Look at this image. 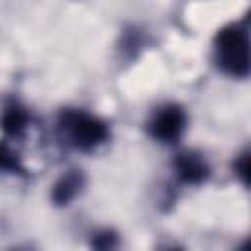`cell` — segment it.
I'll return each mask as SVG.
<instances>
[{
	"mask_svg": "<svg viewBox=\"0 0 251 251\" xmlns=\"http://www.w3.org/2000/svg\"><path fill=\"white\" fill-rule=\"evenodd\" d=\"M214 57L218 67L235 78L249 75V33L245 24H227L218 29L214 39Z\"/></svg>",
	"mask_w": 251,
	"mask_h": 251,
	"instance_id": "cell-1",
	"label": "cell"
},
{
	"mask_svg": "<svg viewBox=\"0 0 251 251\" xmlns=\"http://www.w3.org/2000/svg\"><path fill=\"white\" fill-rule=\"evenodd\" d=\"M59 129L78 151H94L110 137L108 124L84 110H65L59 116Z\"/></svg>",
	"mask_w": 251,
	"mask_h": 251,
	"instance_id": "cell-2",
	"label": "cell"
},
{
	"mask_svg": "<svg viewBox=\"0 0 251 251\" xmlns=\"http://www.w3.org/2000/svg\"><path fill=\"white\" fill-rule=\"evenodd\" d=\"M147 129L159 143H176L186 129V112L178 104H163L153 112Z\"/></svg>",
	"mask_w": 251,
	"mask_h": 251,
	"instance_id": "cell-3",
	"label": "cell"
},
{
	"mask_svg": "<svg viewBox=\"0 0 251 251\" xmlns=\"http://www.w3.org/2000/svg\"><path fill=\"white\" fill-rule=\"evenodd\" d=\"M175 173L184 184H202L210 176L206 159L194 151H182L175 159Z\"/></svg>",
	"mask_w": 251,
	"mask_h": 251,
	"instance_id": "cell-4",
	"label": "cell"
},
{
	"mask_svg": "<svg viewBox=\"0 0 251 251\" xmlns=\"http://www.w3.org/2000/svg\"><path fill=\"white\" fill-rule=\"evenodd\" d=\"M84 186V176L80 171H69L65 173L55 184H53V190H51V200L57 204V206H67L69 202H73L80 190Z\"/></svg>",
	"mask_w": 251,
	"mask_h": 251,
	"instance_id": "cell-5",
	"label": "cell"
},
{
	"mask_svg": "<svg viewBox=\"0 0 251 251\" xmlns=\"http://www.w3.org/2000/svg\"><path fill=\"white\" fill-rule=\"evenodd\" d=\"M0 127L6 135L18 137L25 127H27V114L20 104H10L4 108L2 118H0Z\"/></svg>",
	"mask_w": 251,
	"mask_h": 251,
	"instance_id": "cell-6",
	"label": "cell"
},
{
	"mask_svg": "<svg viewBox=\"0 0 251 251\" xmlns=\"http://www.w3.org/2000/svg\"><path fill=\"white\" fill-rule=\"evenodd\" d=\"M0 173L6 175H24L25 169L20 163V157L4 143H0Z\"/></svg>",
	"mask_w": 251,
	"mask_h": 251,
	"instance_id": "cell-7",
	"label": "cell"
},
{
	"mask_svg": "<svg viewBox=\"0 0 251 251\" xmlns=\"http://www.w3.org/2000/svg\"><path fill=\"white\" fill-rule=\"evenodd\" d=\"M233 171H235V175L241 178V182L247 184V176H249V155H247V151L241 153V155L235 159Z\"/></svg>",
	"mask_w": 251,
	"mask_h": 251,
	"instance_id": "cell-8",
	"label": "cell"
},
{
	"mask_svg": "<svg viewBox=\"0 0 251 251\" xmlns=\"http://www.w3.org/2000/svg\"><path fill=\"white\" fill-rule=\"evenodd\" d=\"M96 237H98V239H102V241H94V243H92L94 247L106 249V247L116 245V235H114L112 231H102V233H96Z\"/></svg>",
	"mask_w": 251,
	"mask_h": 251,
	"instance_id": "cell-9",
	"label": "cell"
}]
</instances>
